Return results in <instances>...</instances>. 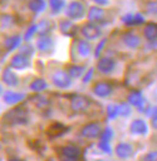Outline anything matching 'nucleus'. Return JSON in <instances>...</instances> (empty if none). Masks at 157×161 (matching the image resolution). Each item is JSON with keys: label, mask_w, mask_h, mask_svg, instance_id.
I'll return each mask as SVG.
<instances>
[{"label": "nucleus", "mask_w": 157, "mask_h": 161, "mask_svg": "<svg viewBox=\"0 0 157 161\" xmlns=\"http://www.w3.org/2000/svg\"><path fill=\"white\" fill-rule=\"evenodd\" d=\"M106 41H108L106 38H103L102 40L98 42V45L95 46V50H94V56L97 57V58H99V57H100V53H102L103 48H104V46H105Z\"/></svg>", "instance_id": "f704fd0d"}, {"label": "nucleus", "mask_w": 157, "mask_h": 161, "mask_svg": "<svg viewBox=\"0 0 157 161\" xmlns=\"http://www.w3.org/2000/svg\"><path fill=\"white\" fill-rule=\"evenodd\" d=\"M115 154L118 159L127 160L129 158H132L134 154V148L132 144L127 143V142H121L115 147Z\"/></svg>", "instance_id": "f8f14e48"}, {"label": "nucleus", "mask_w": 157, "mask_h": 161, "mask_svg": "<svg viewBox=\"0 0 157 161\" xmlns=\"http://www.w3.org/2000/svg\"><path fill=\"white\" fill-rule=\"evenodd\" d=\"M98 148L102 150L103 153L111 154V144H110V142H108V141H100V139H99V142H98Z\"/></svg>", "instance_id": "473e14b6"}, {"label": "nucleus", "mask_w": 157, "mask_h": 161, "mask_svg": "<svg viewBox=\"0 0 157 161\" xmlns=\"http://www.w3.org/2000/svg\"><path fill=\"white\" fill-rule=\"evenodd\" d=\"M121 21L127 25V27H137L140 24L145 23V18L141 14H127L121 18Z\"/></svg>", "instance_id": "a211bd4d"}, {"label": "nucleus", "mask_w": 157, "mask_h": 161, "mask_svg": "<svg viewBox=\"0 0 157 161\" xmlns=\"http://www.w3.org/2000/svg\"><path fill=\"white\" fill-rule=\"evenodd\" d=\"M92 104V101L85 95H74L70 99V109L73 113H86Z\"/></svg>", "instance_id": "f257e3e1"}, {"label": "nucleus", "mask_w": 157, "mask_h": 161, "mask_svg": "<svg viewBox=\"0 0 157 161\" xmlns=\"http://www.w3.org/2000/svg\"><path fill=\"white\" fill-rule=\"evenodd\" d=\"M25 96L24 93H21V92H15V91H5L4 95H3V99L6 104L10 105H15L18 104L19 102H22Z\"/></svg>", "instance_id": "6ab92c4d"}, {"label": "nucleus", "mask_w": 157, "mask_h": 161, "mask_svg": "<svg viewBox=\"0 0 157 161\" xmlns=\"http://www.w3.org/2000/svg\"><path fill=\"white\" fill-rule=\"evenodd\" d=\"M106 115L108 119L114 120L118 116V105L117 104H109L106 107Z\"/></svg>", "instance_id": "c756f323"}, {"label": "nucleus", "mask_w": 157, "mask_h": 161, "mask_svg": "<svg viewBox=\"0 0 157 161\" xmlns=\"http://www.w3.org/2000/svg\"><path fill=\"white\" fill-rule=\"evenodd\" d=\"M81 34L84 35L85 40L92 41V40H97V39L100 38L102 31L98 27V24L88 22V23H85L81 27Z\"/></svg>", "instance_id": "0eeeda50"}, {"label": "nucleus", "mask_w": 157, "mask_h": 161, "mask_svg": "<svg viewBox=\"0 0 157 161\" xmlns=\"http://www.w3.org/2000/svg\"><path fill=\"white\" fill-rule=\"evenodd\" d=\"M81 156V150L76 145H65L61 148L59 152V159H74V160H80Z\"/></svg>", "instance_id": "4468645a"}, {"label": "nucleus", "mask_w": 157, "mask_h": 161, "mask_svg": "<svg viewBox=\"0 0 157 161\" xmlns=\"http://www.w3.org/2000/svg\"><path fill=\"white\" fill-rule=\"evenodd\" d=\"M116 68V61L112 57H100L97 62V69L102 74H110Z\"/></svg>", "instance_id": "9d476101"}, {"label": "nucleus", "mask_w": 157, "mask_h": 161, "mask_svg": "<svg viewBox=\"0 0 157 161\" xmlns=\"http://www.w3.org/2000/svg\"><path fill=\"white\" fill-rule=\"evenodd\" d=\"M48 6L52 14H59L65 8V0H48Z\"/></svg>", "instance_id": "bb28decb"}, {"label": "nucleus", "mask_w": 157, "mask_h": 161, "mask_svg": "<svg viewBox=\"0 0 157 161\" xmlns=\"http://www.w3.org/2000/svg\"><path fill=\"white\" fill-rule=\"evenodd\" d=\"M76 51H78L80 57L87 58V57L91 55V52H92V45H91L89 41L85 40V39L78 40V45H76Z\"/></svg>", "instance_id": "aec40b11"}, {"label": "nucleus", "mask_w": 157, "mask_h": 161, "mask_svg": "<svg viewBox=\"0 0 157 161\" xmlns=\"http://www.w3.org/2000/svg\"><path fill=\"white\" fill-rule=\"evenodd\" d=\"M143 35H144V38L146 39V40L151 41V42H154V41L157 40V23H148L145 27H144V29H143Z\"/></svg>", "instance_id": "412c9836"}, {"label": "nucleus", "mask_w": 157, "mask_h": 161, "mask_svg": "<svg viewBox=\"0 0 157 161\" xmlns=\"http://www.w3.org/2000/svg\"><path fill=\"white\" fill-rule=\"evenodd\" d=\"M8 161H24L22 159H18V158H12V159H10Z\"/></svg>", "instance_id": "a19ab883"}, {"label": "nucleus", "mask_w": 157, "mask_h": 161, "mask_svg": "<svg viewBox=\"0 0 157 161\" xmlns=\"http://www.w3.org/2000/svg\"><path fill=\"white\" fill-rule=\"evenodd\" d=\"M122 41L125 44L126 47L131 48V50H135L140 46L141 39L138 34H135L134 32H126L122 35Z\"/></svg>", "instance_id": "2eb2a0df"}, {"label": "nucleus", "mask_w": 157, "mask_h": 161, "mask_svg": "<svg viewBox=\"0 0 157 161\" xmlns=\"http://www.w3.org/2000/svg\"><path fill=\"white\" fill-rule=\"evenodd\" d=\"M132 114V105L127 102H122L121 104H118V115L123 116V118H128Z\"/></svg>", "instance_id": "cd10ccee"}, {"label": "nucleus", "mask_w": 157, "mask_h": 161, "mask_svg": "<svg viewBox=\"0 0 157 161\" xmlns=\"http://www.w3.org/2000/svg\"><path fill=\"white\" fill-rule=\"evenodd\" d=\"M4 1H8V0H4Z\"/></svg>", "instance_id": "37998d69"}, {"label": "nucleus", "mask_w": 157, "mask_h": 161, "mask_svg": "<svg viewBox=\"0 0 157 161\" xmlns=\"http://www.w3.org/2000/svg\"><path fill=\"white\" fill-rule=\"evenodd\" d=\"M59 29L64 35H69L71 36L75 32V25L70 19H62L59 22Z\"/></svg>", "instance_id": "393cba45"}, {"label": "nucleus", "mask_w": 157, "mask_h": 161, "mask_svg": "<svg viewBox=\"0 0 157 161\" xmlns=\"http://www.w3.org/2000/svg\"><path fill=\"white\" fill-rule=\"evenodd\" d=\"M46 6L47 5L45 0H29L28 1V8L34 14H40V12L45 11Z\"/></svg>", "instance_id": "b1692460"}, {"label": "nucleus", "mask_w": 157, "mask_h": 161, "mask_svg": "<svg viewBox=\"0 0 157 161\" xmlns=\"http://www.w3.org/2000/svg\"><path fill=\"white\" fill-rule=\"evenodd\" d=\"M129 131L135 136H146L149 132V126L143 119H134L129 125Z\"/></svg>", "instance_id": "ddd939ff"}, {"label": "nucleus", "mask_w": 157, "mask_h": 161, "mask_svg": "<svg viewBox=\"0 0 157 161\" xmlns=\"http://www.w3.org/2000/svg\"><path fill=\"white\" fill-rule=\"evenodd\" d=\"M0 93H1V86H0Z\"/></svg>", "instance_id": "79ce46f5"}, {"label": "nucleus", "mask_w": 157, "mask_h": 161, "mask_svg": "<svg viewBox=\"0 0 157 161\" xmlns=\"http://www.w3.org/2000/svg\"><path fill=\"white\" fill-rule=\"evenodd\" d=\"M36 32H38V24H31V25H29V28L27 29V32H25V34H24L23 39L25 41H29L36 34Z\"/></svg>", "instance_id": "7c9ffc66"}, {"label": "nucleus", "mask_w": 157, "mask_h": 161, "mask_svg": "<svg viewBox=\"0 0 157 161\" xmlns=\"http://www.w3.org/2000/svg\"><path fill=\"white\" fill-rule=\"evenodd\" d=\"M1 80L8 87H16L19 84V79L12 68H5L1 73Z\"/></svg>", "instance_id": "dca6fc26"}, {"label": "nucleus", "mask_w": 157, "mask_h": 161, "mask_svg": "<svg viewBox=\"0 0 157 161\" xmlns=\"http://www.w3.org/2000/svg\"><path fill=\"white\" fill-rule=\"evenodd\" d=\"M88 21L95 24H103L106 23V17H108V12L104 10L103 8L99 6H92L88 10Z\"/></svg>", "instance_id": "6e6552de"}, {"label": "nucleus", "mask_w": 157, "mask_h": 161, "mask_svg": "<svg viewBox=\"0 0 157 161\" xmlns=\"http://www.w3.org/2000/svg\"><path fill=\"white\" fill-rule=\"evenodd\" d=\"M93 93L99 98H106L112 93V85L108 81H98L97 84H94Z\"/></svg>", "instance_id": "9b49d317"}, {"label": "nucleus", "mask_w": 157, "mask_h": 161, "mask_svg": "<svg viewBox=\"0 0 157 161\" xmlns=\"http://www.w3.org/2000/svg\"><path fill=\"white\" fill-rule=\"evenodd\" d=\"M145 11L149 15H157V1H149L145 6Z\"/></svg>", "instance_id": "72a5a7b5"}, {"label": "nucleus", "mask_w": 157, "mask_h": 161, "mask_svg": "<svg viewBox=\"0 0 157 161\" xmlns=\"http://www.w3.org/2000/svg\"><path fill=\"white\" fill-rule=\"evenodd\" d=\"M21 44H22V36H19V35H11V36H8V39L5 40L4 46H5V48L8 50V52H11V51H14L16 48L21 47Z\"/></svg>", "instance_id": "4be33fe9"}, {"label": "nucleus", "mask_w": 157, "mask_h": 161, "mask_svg": "<svg viewBox=\"0 0 157 161\" xmlns=\"http://www.w3.org/2000/svg\"><path fill=\"white\" fill-rule=\"evenodd\" d=\"M93 73H94L93 68H89V69L84 74V76H82V82H84V84H88L89 81L92 80V78H93Z\"/></svg>", "instance_id": "4c0bfd02"}, {"label": "nucleus", "mask_w": 157, "mask_h": 161, "mask_svg": "<svg viewBox=\"0 0 157 161\" xmlns=\"http://www.w3.org/2000/svg\"><path fill=\"white\" fill-rule=\"evenodd\" d=\"M151 126L155 130H157V115H152L151 116Z\"/></svg>", "instance_id": "ea45409f"}, {"label": "nucleus", "mask_w": 157, "mask_h": 161, "mask_svg": "<svg viewBox=\"0 0 157 161\" xmlns=\"http://www.w3.org/2000/svg\"><path fill=\"white\" fill-rule=\"evenodd\" d=\"M33 52H34V48H33V46L29 45V44H25L23 46H21V53H23L25 56L30 57L31 55H33Z\"/></svg>", "instance_id": "e433bc0d"}, {"label": "nucleus", "mask_w": 157, "mask_h": 161, "mask_svg": "<svg viewBox=\"0 0 157 161\" xmlns=\"http://www.w3.org/2000/svg\"><path fill=\"white\" fill-rule=\"evenodd\" d=\"M98 161H103V160H98Z\"/></svg>", "instance_id": "c03bdc74"}, {"label": "nucleus", "mask_w": 157, "mask_h": 161, "mask_svg": "<svg viewBox=\"0 0 157 161\" xmlns=\"http://www.w3.org/2000/svg\"><path fill=\"white\" fill-rule=\"evenodd\" d=\"M92 1L98 6H108L110 4V0H92Z\"/></svg>", "instance_id": "58836bf2"}, {"label": "nucleus", "mask_w": 157, "mask_h": 161, "mask_svg": "<svg viewBox=\"0 0 157 161\" xmlns=\"http://www.w3.org/2000/svg\"><path fill=\"white\" fill-rule=\"evenodd\" d=\"M65 15L68 17V19H70V21L82 19L84 17L86 16V8H85V4L81 3V1H78V0L71 1L70 4L67 6Z\"/></svg>", "instance_id": "f03ea898"}, {"label": "nucleus", "mask_w": 157, "mask_h": 161, "mask_svg": "<svg viewBox=\"0 0 157 161\" xmlns=\"http://www.w3.org/2000/svg\"><path fill=\"white\" fill-rule=\"evenodd\" d=\"M30 90L31 91H34V92H42V91H45L47 90L48 87V84H47V81L45 79H41V78H36V79H34V80L30 82Z\"/></svg>", "instance_id": "a878e982"}, {"label": "nucleus", "mask_w": 157, "mask_h": 161, "mask_svg": "<svg viewBox=\"0 0 157 161\" xmlns=\"http://www.w3.org/2000/svg\"><path fill=\"white\" fill-rule=\"evenodd\" d=\"M5 120L8 121L10 124H14V125L27 124L28 122V112L21 107H17L15 109L10 110L5 115Z\"/></svg>", "instance_id": "39448f33"}, {"label": "nucleus", "mask_w": 157, "mask_h": 161, "mask_svg": "<svg viewBox=\"0 0 157 161\" xmlns=\"http://www.w3.org/2000/svg\"><path fill=\"white\" fill-rule=\"evenodd\" d=\"M36 48L42 53H48L53 48V39L48 34L40 35L36 40Z\"/></svg>", "instance_id": "f3484780"}, {"label": "nucleus", "mask_w": 157, "mask_h": 161, "mask_svg": "<svg viewBox=\"0 0 157 161\" xmlns=\"http://www.w3.org/2000/svg\"><path fill=\"white\" fill-rule=\"evenodd\" d=\"M141 161H157V150H151L146 153L141 158Z\"/></svg>", "instance_id": "c9c22d12"}, {"label": "nucleus", "mask_w": 157, "mask_h": 161, "mask_svg": "<svg viewBox=\"0 0 157 161\" xmlns=\"http://www.w3.org/2000/svg\"><path fill=\"white\" fill-rule=\"evenodd\" d=\"M102 126L99 122H88L86 125H84L80 130V135L81 137L86 138V139H97L100 137L102 135Z\"/></svg>", "instance_id": "423d86ee"}, {"label": "nucleus", "mask_w": 157, "mask_h": 161, "mask_svg": "<svg viewBox=\"0 0 157 161\" xmlns=\"http://www.w3.org/2000/svg\"><path fill=\"white\" fill-rule=\"evenodd\" d=\"M112 136H114L112 129L108 126V127H105V129L102 131V135H100L99 139H100V141H108V142H110V141H111V138H112Z\"/></svg>", "instance_id": "2f4dec72"}, {"label": "nucleus", "mask_w": 157, "mask_h": 161, "mask_svg": "<svg viewBox=\"0 0 157 161\" xmlns=\"http://www.w3.org/2000/svg\"><path fill=\"white\" fill-rule=\"evenodd\" d=\"M67 72L70 75L71 79H78V78H82L84 74L86 73V67H85V65L73 64L68 68Z\"/></svg>", "instance_id": "5701e85b"}, {"label": "nucleus", "mask_w": 157, "mask_h": 161, "mask_svg": "<svg viewBox=\"0 0 157 161\" xmlns=\"http://www.w3.org/2000/svg\"><path fill=\"white\" fill-rule=\"evenodd\" d=\"M127 103H129L134 108H137L139 112H144L146 114L151 110V109H149L148 103H146V101H145V98L140 91H132L127 97Z\"/></svg>", "instance_id": "20e7f679"}, {"label": "nucleus", "mask_w": 157, "mask_h": 161, "mask_svg": "<svg viewBox=\"0 0 157 161\" xmlns=\"http://www.w3.org/2000/svg\"><path fill=\"white\" fill-rule=\"evenodd\" d=\"M51 80H52V84L55 85L56 87L62 90L69 89L71 86V84H73V79L70 78V75L64 69L55 70L53 74L51 75Z\"/></svg>", "instance_id": "7ed1b4c3"}, {"label": "nucleus", "mask_w": 157, "mask_h": 161, "mask_svg": "<svg viewBox=\"0 0 157 161\" xmlns=\"http://www.w3.org/2000/svg\"><path fill=\"white\" fill-rule=\"evenodd\" d=\"M51 29H52V27H51V22H50L48 19H42V21L38 24V31L40 32V35L48 34Z\"/></svg>", "instance_id": "c85d7f7f"}, {"label": "nucleus", "mask_w": 157, "mask_h": 161, "mask_svg": "<svg viewBox=\"0 0 157 161\" xmlns=\"http://www.w3.org/2000/svg\"><path fill=\"white\" fill-rule=\"evenodd\" d=\"M28 67H30V58L21 52L12 56L10 59V68H14L17 70H23V69H27Z\"/></svg>", "instance_id": "1a4fd4ad"}]
</instances>
